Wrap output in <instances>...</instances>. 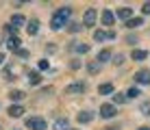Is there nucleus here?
Returning a JSON list of instances; mask_svg holds the SVG:
<instances>
[{"label": "nucleus", "mask_w": 150, "mask_h": 130, "mask_svg": "<svg viewBox=\"0 0 150 130\" xmlns=\"http://www.w3.org/2000/svg\"><path fill=\"white\" fill-rule=\"evenodd\" d=\"M70 15H72V9H70V7H61L59 11H57V13L52 15V20H50V26H52V30L63 28L65 22L70 20Z\"/></svg>", "instance_id": "1"}, {"label": "nucleus", "mask_w": 150, "mask_h": 130, "mask_svg": "<svg viewBox=\"0 0 150 130\" xmlns=\"http://www.w3.org/2000/svg\"><path fill=\"white\" fill-rule=\"evenodd\" d=\"M26 128H30V130H46V119H41V117H28L26 119Z\"/></svg>", "instance_id": "2"}, {"label": "nucleus", "mask_w": 150, "mask_h": 130, "mask_svg": "<svg viewBox=\"0 0 150 130\" xmlns=\"http://www.w3.org/2000/svg\"><path fill=\"white\" fill-rule=\"evenodd\" d=\"M87 87H85V82H72L70 87H65V93L68 96H76V93H83Z\"/></svg>", "instance_id": "3"}, {"label": "nucleus", "mask_w": 150, "mask_h": 130, "mask_svg": "<svg viewBox=\"0 0 150 130\" xmlns=\"http://www.w3.org/2000/svg\"><path fill=\"white\" fill-rule=\"evenodd\" d=\"M96 18H98L96 9H87L85 15H83V24H85V26H94L96 24Z\"/></svg>", "instance_id": "4"}, {"label": "nucleus", "mask_w": 150, "mask_h": 130, "mask_svg": "<svg viewBox=\"0 0 150 130\" xmlns=\"http://www.w3.org/2000/svg\"><path fill=\"white\" fill-rule=\"evenodd\" d=\"M115 106L113 104H102L100 106V117H105V119H111V117H115Z\"/></svg>", "instance_id": "5"}, {"label": "nucleus", "mask_w": 150, "mask_h": 130, "mask_svg": "<svg viewBox=\"0 0 150 130\" xmlns=\"http://www.w3.org/2000/svg\"><path fill=\"white\" fill-rule=\"evenodd\" d=\"M135 82H139V85H148V82H150V72L148 70H139L135 74Z\"/></svg>", "instance_id": "6"}, {"label": "nucleus", "mask_w": 150, "mask_h": 130, "mask_svg": "<svg viewBox=\"0 0 150 130\" xmlns=\"http://www.w3.org/2000/svg\"><path fill=\"white\" fill-rule=\"evenodd\" d=\"M96 41H105V39H115V33H107V30H96L94 33Z\"/></svg>", "instance_id": "7"}, {"label": "nucleus", "mask_w": 150, "mask_h": 130, "mask_svg": "<svg viewBox=\"0 0 150 130\" xmlns=\"http://www.w3.org/2000/svg\"><path fill=\"white\" fill-rule=\"evenodd\" d=\"M52 130H70V122H68V117H59V119L54 122Z\"/></svg>", "instance_id": "8"}, {"label": "nucleus", "mask_w": 150, "mask_h": 130, "mask_svg": "<svg viewBox=\"0 0 150 130\" xmlns=\"http://www.w3.org/2000/svg\"><path fill=\"white\" fill-rule=\"evenodd\" d=\"M7 113H9V115H11V117H22V115H24V108L20 106V104H11Z\"/></svg>", "instance_id": "9"}, {"label": "nucleus", "mask_w": 150, "mask_h": 130, "mask_svg": "<svg viewBox=\"0 0 150 130\" xmlns=\"http://www.w3.org/2000/svg\"><path fill=\"white\" fill-rule=\"evenodd\" d=\"M113 22H115V15H113L109 9H107V11H102V24H105V26H111Z\"/></svg>", "instance_id": "10"}, {"label": "nucleus", "mask_w": 150, "mask_h": 130, "mask_svg": "<svg viewBox=\"0 0 150 130\" xmlns=\"http://www.w3.org/2000/svg\"><path fill=\"white\" fill-rule=\"evenodd\" d=\"M117 18H122V20H131L133 18V9H128V7H122V9H117Z\"/></svg>", "instance_id": "11"}, {"label": "nucleus", "mask_w": 150, "mask_h": 130, "mask_svg": "<svg viewBox=\"0 0 150 130\" xmlns=\"http://www.w3.org/2000/svg\"><path fill=\"white\" fill-rule=\"evenodd\" d=\"M76 119H79V124H89L91 119H94V115H91L89 111H83V113H79V117H76Z\"/></svg>", "instance_id": "12"}, {"label": "nucleus", "mask_w": 150, "mask_h": 130, "mask_svg": "<svg viewBox=\"0 0 150 130\" xmlns=\"http://www.w3.org/2000/svg\"><path fill=\"white\" fill-rule=\"evenodd\" d=\"M146 56H148L146 50H133V52H131V59H133V61H144Z\"/></svg>", "instance_id": "13"}, {"label": "nucleus", "mask_w": 150, "mask_h": 130, "mask_svg": "<svg viewBox=\"0 0 150 130\" xmlns=\"http://www.w3.org/2000/svg\"><path fill=\"white\" fill-rule=\"evenodd\" d=\"M26 28H28V35H37V30H39V20H30V22H28V26H26Z\"/></svg>", "instance_id": "14"}, {"label": "nucleus", "mask_w": 150, "mask_h": 130, "mask_svg": "<svg viewBox=\"0 0 150 130\" xmlns=\"http://www.w3.org/2000/svg\"><path fill=\"white\" fill-rule=\"evenodd\" d=\"M20 44H22V41H20L18 37H11V39L7 41V48L13 50V52H18V50H20Z\"/></svg>", "instance_id": "15"}, {"label": "nucleus", "mask_w": 150, "mask_h": 130, "mask_svg": "<svg viewBox=\"0 0 150 130\" xmlns=\"http://www.w3.org/2000/svg\"><path fill=\"white\" fill-rule=\"evenodd\" d=\"M109 59H111V50H100L98 52L96 63H105V61H109Z\"/></svg>", "instance_id": "16"}, {"label": "nucleus", "mask_w": 150, "mask_h": 130, "mask_svg": "<svg viewBox=\"0 0 150 130\" xmlns=\"http://www.w3.org/2000/svg\"><path fill=\"white\" fill-rule=\"evenodd\" d=\"M9 98H11L13 102H20V100H24V98H26V93H24V91H20V89H15V91L9 93Z\"/></svg>", "instance_id": "17"}, {"label": "nucleus", "mask_w": 150, "mask_h": 130, "mask_svg": "<svg viewBox=\"0 0 150 130\" xmlns=\"http://www.w3.org/2000/svg\"><path fill=\"white\" fill-rule=\"evenodd\" d=\"M9 24H11L13 28H20V26L24 24V18H22V15H20V13H15L13 18H11V22H9Z\"/></svg>", "instance_id": "18"}, {"label": "nucleus", "mask_w": 150, "mask_h": 130, "mask_svg": "<svg viewBox=\"0 0 150 130\" xmlns=\"http://www.w3.org/2000/svg\"><path fill=\"white\" fill-rule=\"evenodd\" d=\"M28 82H30V85H39V82H41L39 72H28Z\"/></svg>", "instance_id": "19"}, {"label": "nucleus", "mask_w": 150, "mask_h": 130, "mask_svg": "<svg viewBox=\"0 0 150 130\" xmlns=\"http://www.w3.org/2000/svg\"><path fill=\"white\" fill-rule=\"evenodd\" d=\"M98 93H100V96H109V93H113V85H109V82H107V85H100L98 87Z\"/></svg>", "instance_id": "20"}, {"label": "nucleus", "mask_w": 150, "mask_h": 130, "mask_svg": "<svg viewBox=\"0 0 150 130\" xmlns=\"http://www.w3.org/2000/svg\"><path fill=\"white\" fill-rule=\"evenodd\" d=\"M142 24H144L142 18H131V20L126 22V28H137V26H142Z\"/></svg>", "instance_id": "21"}, {"label": "nucleus", "mask_w": 150, "mask_h": 130, "mask_svg": "<svg viewBox=\"0 0 150 130\" xmlns=\"http://www.w3.org/2000/svg\"><path fill=\"white\" fill-rule=\"evenodd\" d=\"M87 70H89V74H98V72H100V63H96V61H94V63L87 65Z\"/></svg>", "instance_id": "22"}, {"label": "nucleus", "mask_w": 150, "mask_h": 130, "mask_svg": "<svg viewBox=\"0 0 150 130\" xmlns=\"http://www.w3.org/2000/svg\"><path fill=\"white\" fill-rule=\"evenodd\" d=\"M74 50H76V52H81V54H85V52H89V46H87V44H76V46H74Z\"/></svg>", "instance_id": "23"}, {"label": "nucleus", "mask_w": 150, "mask_h": 130, "mask_svg": "<svg viewBox=\"0 0 150 130\" xmlns=\"http://www.w3.org/2000/svg\"><path fill=\"white\" fill-rule=\"evenodd\" d=\"M113 102H115V104H124V102H126V96H122V93H113Z\"/></svg>", "instance_id": "24"}, {"label": "nucleus", "mask_w": 150, "mask_h": 130, "mask_svg": "<svg viewBox=\"0 0 150 130\" xmlns=\"http://www.w3.org/2000/svg\"><path fill=\"white\" fill-rule=\"evenodd\" d=\"M139 111H142L144 115H150V102H144L142 106H139Z\"/></svg>", "instance_id": "25"}, {"label": "nucleus", "mask_w": 150, "mask_h": 130, "mask_svg": "<svg viewBox=\"0 0 150 130\" xmlns=\"http://www.w3.org/2000/svg\"><path fill=\"white\" fill-rule=\"evenodd\" d=\"M137 96H139V89H137V87H131L128 93H126V98H137Z\"/></svg>", "instance_id": "26"}, {"label": "nucleus", "mask_w": 150, "mask_h": 130, "mask_svg": "<svg viewBox=\"0 0 150 130\" xmlns=\"http://www.w3.org/2000/svg\"><path fill=\"white\" fill-rule=\"evenodd\" d=\"M48 67H50V63H48L46 59H41V61H39V70H41V72H44V70H48Z\"/></svg>", "instance_id": "27"}, {"label": "nucleus", "mask_w": 150, "mask_h": 130, "mask_svg": "<svg viewBox=\"0 0 150 130\" xmlns=\"http://www.w3.org/2000/svg\"><path fill=\"white\" fill-rule=\"evenodd\" d=\"M142 13H144V15H148V13H150V2H146V4L142 7Z\"/></svg>", "instance_id": "28"}, {"label": "nucleus", "mask_w": 150, "mask_h": 130, "mask_svg": "<svg viewBox=\"0 0 150 130\" xmlns=\"http://www.w3.org/2000/svg\"><path fill=\"white\" fill-rule=\"evenodd\" d=\"M70 30H72V33H79V30H81V24H72Z\"/></svg>", "instance_id": "29"}, {"label": "nucleus", "mask_w": 150, "mask_h": 130, "mask_svg": "<svg viewBox=\"0 0 150 130\" xmlns=\"http://www.w3.org/2000/svg\"><path fill=\"white\" fill-rule=\"evenodd\" d=\"M7 33H11V35H13V37H15V33H18V28H13V26H11V24H9V26H7Z\"/></svg>", "instance_id": "30"}, {"label": "nucleus", "mask_w": 150, "mask_h": 130, "mask_svg": "<svg viewBox=\"0 0 150 130\" xmlns=\"http://www.w3.org/2000/svg\"><path fill=\"white\" fill-rule=\"evenodd\" d=\"M122 61H124V56H122V54H117V56H115V59H113V63H115V65H120V63H122Z\"/></svg>", "instance_id": "31"}, {"label": "nucleus", "mask_w": 150, "mask_h": 130, "mask_svg": "<svg viewBox=\"0 0 150 130\" xmlns=\"http://www.w3.org/2000/svg\"><path fill=\"white\" fill-rule=\"evenodd\" d=\"M2 61H4V54H2V52H0V65H2Z\"/></svg>", "instance_id": "32"}, {"label": "nucleus", "mask_w": 150, "mask_h": 130, "mask_svg": "<svg viewBox=\"0 0 150 130\" xmlns=\"http://www.w3.org/2000/svg\"><path fill=\"white\" fill-rule=\"evenodd\" d=\"M139 130H150V126H142V128H139Z\"/></svg>", "instance_id": "33"}, {"label": "nucleus", "mask_w": 150, "mask_h": 130, "mask_svg": "<svg viewBox=\"0 0 150 130\" xmlns=\"http://www.w3.org/2000/svg\"><path fill=\"white\" fill-rule=\"evenodd\" d=\"M70 130H76V128H70Z\"/></svg>", "instance_id": "34"}]
</instances>
